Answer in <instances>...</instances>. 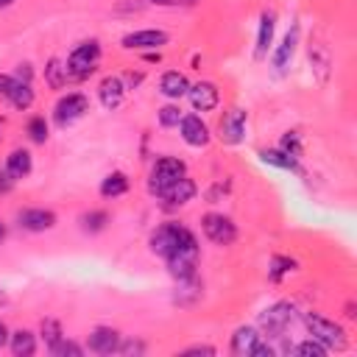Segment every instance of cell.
<instances>
[{
  "label": "cell",
  "instance_id": "cell-45",
  "mask_svg": "<svg viewBox=\"0 0 357 357\" xmlns=\"http://www.w3.org/2000/svg\"><path fill=\"white\" fill-rule=\"evenodd\" d=\"M6 234H8V229H6V223H3V220H0V243H3V240H6Z\"/></svg>",
  "mask_w": 357,
  "mask_h": 357
},
{
  "label": "cell",
  "instance_id": "cell-38",
  "mask_svg": "<svg viewBox=\"0 0 357 357\" xmlns=\"http://www.w3.org/2000/svg\"><path fill=\"white\" fill-rule=\"evenodd\" d=\"M14 84H17L14 75H0V98H8L11 89H14Z\"/></svg>",
  "mask_w": 357,
  "mask_h": 357
},
{
  "label": "cell",
  "instance_id": "cell-31",
  "mask_svg": "<svg viewBox=\"0 0 357 357\" xmlns=\"http://www.w3.org/2000/svg\"><path fill=\"white\" fill-rule=\"evenodd\" d=\"M310 64L321 70V81H324V78H326V73H329V64H332L326 45H321V42H318V45H310Z\"/></svg>",
  "mask_w": 357,
  "mask_h": 357
},
{
  "label": "cell",
  "instance_id": "cell-37",
  "mask_svg": "<svg viewBox=\"0 0 357 357\" xmlns=\"http://www.w3.org/2000/svg\"><path fill=\"white\" fill-rule=\"evenodd\" d=\"M14 78H17V81H22V84H31V78H33V70H31V64H17V73H14Z\"/></svg>",
  "mask_w": 357,
  "mask_h": 357
},
{
  "label": "cell",
  "instance_id": "cell-14",
  "mask_svg": "<svg viewBox=\"0 0 357 357\" xmlns=\"http://www.w3.org/2000/svg\"><path fill=\"white\" fill-rule=\"evenodd\" d=\"M296 45H298V25H293V28L282 36V42L276 45V50L271 53V67H273L276 73H284V70L290 67V61H293V56H296Z\"/></svg>",
  "mask_w": 357,
  "mask_h": 357
},
{
  "label": "cell",
  "instance_id": "cell-1",
  "mask_svg": "<svg viewBox=\"0 0 357 357\" xmlns=\"http://www.w3.org/2000/svg\"><path fill=\"white\" fill-rule=\"evenodd\" d=\"M195 240V234L184 226V223H176V220H167V223H162V226H156L153 231H151V251L156 254V257H162V259H167L173 251H178L181 245H187V243H192Z\"/></svg>",
  "mask_w": 357,
  "mask_h": 357
},
{
  "label": "cell",
  "instance_id": "cell-4",
  "mask_svg": "<svg viewBox=\"0 0 357 357\" xmlns=\"http://www.w3.org/2000/svg\"><path fill=\"white\" fill-rule=\"evenodd\" d=\"M301 321H304L310 337H315L326 349H343L346 346V332H343L340 324H335V321H329V318H324L318 312H304Z\"/></svg>",
  "mask_w": 357,
  "mask_h": 357
},
{
  "label": "cell",
  "instance_id": "cell-22",
  "mask_svg": "<svg viewBox=\"0 0 357 357\" xmlns=\"http://www.w3.org/2000/svg\"><path fill=\"white\" fill-rule=\"evenodd\" d=\"M126 192H128V176L120 173V170L109 173V176L100 181V195H103V198H120V195H126Z\"/></svg>",
  "mask_w": 357,
  "mask_h": 357
},
{
  "label": "cell",
  "instance_id": "cell-42",
  "mask_svg": "<svg viewBox=\"0 0 357 357\" xmlns=\"http://www.w3.org/2000/svg\"><path fill=\"white\" fill-rule=\"evenodd\" d=\"M145 61H162L159 50H148V53H145Z\"/></svg>",
  "mask_w": 357,
  "mask_h": 357
},
{
  "label": "cell",
  "instance_id": "cell-15",
  "mask_svg": "<svg viewBox=\"0 0 357 357\" xmlns=\"http://www.w3.org/2000/svg\"><path fill=\"white\" fill-rule=\"evenodd\" d=\"M126 92H128V89H126V84H123L120 75H106V78H100V84H98V98H100L103 109H109V112H114V109L123 103Z\"/></svg>",
  "mask_w": 357,
  "mask_h": 357
},
{
  "label": "cell",
  "instance_id": "cell-34",
  "mask_svg": "<svg viewBox=\"0 0 357 357\" xmlns=\"http://www.w3.org/2000/svg\"><path fill=\"white\" fill-rule=\"evenodd\" d=\"M50 354H56V357H67V354H70V357H81V354H84V346H78V343L61 337V340L50 349Z\"/></svg>",
  "mask_w": 357,
  "mask_h": 357
},
{
  "label": "cell",
  "instance_id": "cell-10",
  "mask_svg": "<svg viewBox=\"0 0 357 357\" xmlns=\"http://www.w3.org/2000/svg\"><path fill=\"white\" fill-rule=\"evenodd\" d=\"M176 128H178L181 139H184L190 148H206L209 139H212V131H209V126L204 123L201 114H184Z\"/></svg>",
  "mask_w": 357,
  "mask_h": 357
},
{
  "label": "cell",
  "instance_id": "cell-24",
  "mask_svg": "<svg viewBox=\"0 0 357 357\" xmlns=\"http://www.w3.org/2000/svg\"><path fill=\"white\" fill-rule=\"evenodd\" d=\"M259 156H262V162H265V165H273V167H279V170H298V159H293V156L282 153L279 148L259 151Z\"/></svg>",
  "mask_w": 357,
  "mask_h": 357
},
{
  "label": "cell",
  "instance_id": "cell-17",
  "mask_svg": "<svg viewBox=\"0 0 357 357\" xmlns=\"http://www.w3.org/2000/svg\"><path fill=\"white\" fill-rule=\"evenodd\" d=\"M31 170H33V156H31L28 148H14V151L6 156V173H8L14 181L28 178Z\"/></svg>",
  "mask_w": 357,
  "mask_h": 357
},
{
  "label": "cell",
  "instance_id": "cell-9",
  "mask_svg": "<svg viewBox=\"0 0 357 357\" xmlns=\"http://www.w3.org/2000/svg\"><path fill=\"white\" fill-rule=\"evenodd\" d=\"M170 42V33L162 28H142V31H131L123 36V47L126 50H159Z\"/></svg>",
  "mask_w": 357,
  "mask_h": 357
},
{
  "label": "cell",
  "instance_id": "cell-21",
  "mask_svg": "<svg viewBox=\"0 0 357 357\" xmlns=\"http://www.w3.org/2000/svg\"><path fill=\"white\" fill-rule=\"evenodd\" d=\"M259 337H262V335H259L254 326H237L234 335H231V351H234V354H248V357H251V349L257 346Z\"/></svg>",
  "mask_w": 357,
  "mask_h": 357
},
{
  "label": "cell",
  "instance_id": "cell-44",
  "mask_svg": "<svg viewBox=\"0 0 357 357\" xmlns=\"http://www.w3.org/2000/svg\"><path fill=\"white\" fill-rule=\"evenodd\" d=\"M3 134H6V117L0 114V142H3Z\"/></svg>",
  "mask_w": 357,
  "mask_h": 357
},
{
  "label": "cell",
  "instance_id": "cell-43",
  "mask_svg": "<svg viewBox=\"0 0 357 357\" xmlns=\"http://www.w3.org/2000/svg\"><path fill=\"white\" fill-rule=\"evenodd\" d=\"M151 6H178V0H148Z\"/></svg>",
  "mask_w": 357,
  "mask_h": 357
},
{
  "label": "cell",
  "instance_id": "cell-20",
  "mask_svg": "<svg viewBox=\"0 0 357 357\" xmlns=\"http://www.w3.org/2000/svg\"><path fill=\"white\" fill-rule=\"evenodd\" d=\"M8 349L14 357H31L36 351V335L31 329H14L8 335Z\"/></svg>",
  "mask_w": 357,
  "mask_h": 357
},
{
  "label": "cell",
  "instance_id": "cell-11",
  "mask_svg": "<svg viewBox=\"0 0 357 357\" xmlns=\"http://www.w3.org/2000/svg\"><path fill=\"white\" fill-rule=\"evenodd\" d=\"M17 226L22 231H50L56 226V212L53 209H45V206H28V209H20L17 212Z\"/></svg>",
  "mask_w": 357,
  "mask_h": 357
},
{
  "label": "cell",
  "instance_id": "cell-33",
  "mask_svg": "<svg viewBox=\"0 0 357 357\" xmlns=\"http://www.w3.org/2000/svg\"><path fill=\"white\" fill-rule=\"evenodd\" d=\"M279 151L293 156V159H301V134L298 131H287L282 137V142H279Z\"/></svg>",
  "mask_w": 357,
  "mask_h": 357
},
{
  "label": "cell",
  "instance_id": "cell-39",
  "mask_svg": "<svg viewBox=\"0 0 357 357\" xmlns=\"http://www.w3.org/2000/svg\"><path fill=\"white\" fill-rule=\"evenodd\" d=\"M14 187V178L6 173V167H3V173H0V192H8Z\"/></svg>",
  "mask_w": 357,
  "mask_h": 357
},
{
  "label": "cell",
  "instance_id": "cell-35",
  "mask_svg": "<svg viewBox=\"0 0 357 357\" xmlns=\"http://www.w3.org/2000/svg\"><path fill=\"white\" fill-rule=\"evenodd\" d=\"M117 351H120V354H142V351H145V343H142V340H128V343L120 340Z\"/></svg>",
  "mask_w": 357,
  "mask_h": 357
},
{
  "label": "cell",
  "instance_id": "cell-16",
  "mask_svg": "<svg viewBox=\"0 0 357 357\" xmlns=\"http://www.w3.org/2000/svg\"><path fill=\"white\" fill-rule=\"evenodd\" d=\"M86 346H89V351H95V354H112V351H117V346H120V332L112 329V326H95Z\"/></svg>",
  "mask_w": 357,
  "mask_h": 357
},
{
  "label": "cell",
  "instance_id": "cell-23",
  "mask_svg": "<svg viewBox=\"0 0 357 357\" xmlns=\"http://www.w3.org/2000/svg\"><path fill=\"white\" fill-rule=\"evenodd\" d=\"M6 100H11V106H14V109L25 112V109H31V106H33V100H36V92H33V86H31V84H22V81H17V84H14V89H11V95H8Z\"/></svg>",
  "mask_w": 357,
  "mask_h": 357
},
{
  "label": "cell",
  "instance_id": "cell-19",
  "mask_svg": "<svg viewBox=\"0 0 357 357\" xmlns=\"http://www.w3.org/2000/svg\"><path fill=\"white\" fill-rule=\"evenodd\" d=\"M187 89H190V81H187L184 73H178V70H167V73H162V78H159V92H162L167 100H178V98H184Z\"/></svg>",
  "mask_w": 357,
  "mask_h": 357
},
{
  "label": "cell",
  "instance_id": "cell-3",
  "mask_svg": "<svg viewBox=\"0 0 357 357\" xmlns=\"http://www.w3.org/2000/svg\"><path fill=\"white\" fill-rule=\"evenodd\" d=\"M187 173V165L178 159V156H162L153 162L151 167V176H148V192L151 195H162L173 181H178L181 176Z\"/></svg>",
  "mask_w": 357,
  "mask_h": 357
},
{
  "label": "cell",
  "instance_id": "cell-5",
  "mask_svg": "<svg viewBox=\"0 0 357 357\" xmlns=\"http://www.w3.org/2000/svg\"><path fill=\"white\" fill-rule=\"evenodd\" d=\"M296 318H298L296 307L290 301H279V304H273V307H268V310L259 312V326H262L265 337L268 335L271 337H282L296 324Z\"/></svg>",
  "mask_w": 357,
  "mask_h": 357
},
{
  "label": "cell",
  "instance_id": "cell-36",
  "mask_svg": "<svg viewBox=\"0 0 357 357\" xmlns=\"http://www.w3.org/2000/svg\"><path fill=\"white\" fill-rule=\"evenodd\" d=\"M142 81H145V73H139V70H137V73L131 70V73H126V75H123V84H126V89H137Z\"/></svg>",
  "mask_w": 357,
  "mask_h": 357
},
{
  "label": "cell",
  "instance_id": "cell-41",
  "mask_svg": "<svg viewBox=\"0 0 357 357\" xmlns=\"http://www.w3.org/2000/svg\"><path fill=\"white\" fill-rule=\"evenodd\" d=\"M8 335H11V332H8V326L0 321V349H3V346H8Z\"/></svg>",
  "mask_w": 357,
  "mask_h": 357
},
{
  "label": "cell",
  "instance_id": "cell-2",
  "mask_svg": "<svg viewBox=\"0 0 357 357\" xmlns=\"http://www.w3.org/2000/svg\"><path fill=\"white\" fill-rule=\"evenodd\" d=\"M100 53H103V50H100V42H98V39H86V42L75 45V47L70 50L67 61H64V67H67V75H70V78H75V81H81V78H89V75L98 70Z\"/></svg>",
  "mask_w": 357,
  "mask_h": 357
},
{
  "label": "cell",
  "instance_id": "cell-32",
  "mask_svg": "<svg viewBox=\"0 0 357 357\" xmlns=\"http://www.w3.org/2000/svg\"><path fill=\"white\" fill-rule=\"evenodd\" d=\"M290 351H293V354H301V357H324L329 349H326L324 343H318L315 337H310V340H301V343L290 346Z\"/></svg>",
  "mask_w": 357,
  "mask_h": 357
},
{
  "label": "cell",
  "instance_id": "cell-8",
  "mask_svg": "<svg viewBox=\"0 0 357 357\" xmlns=\"http://www.w3.org/2000/svg\"><path fill=\"white\" fill-rule=\"evenodd\" d=\"M245 126H248L245 109H240V106L226 109L223 117H220V123H218V137H220V142H226V145H240V142L245 139Z\"/></svg>",
  "mask_w": 357,
  "mask_h": 357
},
{
  "label": "cell",
  "instance_id": "cell-26",
  "mask_svg": "<svg viewBox=\"0 0 357 357\" xmlns=\"http://www.w3.org/2000/svg\"><path fill=\"white\" fill-rule=\"evenodd\" d=\"M45 78H47V84H50V89H61L64 84H67V67L59 61V59H50L47 61V67H45Z\"/></svg>",
  "mask_w": 357,
  "mask_h": 357
},
{
  "label": "cell",
  "instance_id": "cell-25",
  "mask_svg": "<svg viewBox=\"0 0 357 357\" xmlns=\"http://www.w3.org/2000/svg\"><path fill=\"white\" fill-rule=\"evenodd\" d=\"M296 271V259H290V257H271V262H268V276H271V282H282L287 273H293Z\"/></svg>",
  "mask_w": 357,
  "mask_h": 357
},
{
  "label": "cell",
  "instance_id": "cell-13",
  "mask_svg": "<svg viewBox=\"0 0 357 357\" xmlns=\"http://www.w3.org/2000/svg\"><path fill=\"white\" fill-rule=\"evenodd\" d=\"M187 98H190V106L195 112H212L220 103V89L212 81H198V84H190Z\"/></svg>",
  "mask_w": 357,
  "mask_h": 357
},
{
  "label": "cell",
  "instance_id": "cell-46",
  "mask_svg": "<svg viewBox=\"0 0 357 357\" xmlns=\"http://www.w3.org/2000/svg\"><path fill=\"white\" fill-rule=\"evenodd\" d=\"M11 3H14V0H0V8H8Z\"/></svg>",
  "mask_w": 357,
  "mask_h": 357
},
{
  "label": "cell",
  "instance_id": "cell-12",
  "mask_svg": "<svg viewBox=\"0 0 357 357\" xmlns=\"http://www.w3.org/2000/svg\"><path fill=\"white\" fill-rule=\"evenodd\" d=\"M195 192H198V184L184 173L178 181H173V184L159 195V201H162L165 209H178V206L190 204V201L195 198Z\"/></svg>",
  "mask_w": 357,
  "mask_h": 357
},
{
  "label": "cell",
  "instance_id": "cell-7",
  "mask_svg": "<svg viewBox=\"0 0 357 357\" xmlns=\"http://www.w3.org/2000/svg\"><path fill=\"white\" fill-rule=\"evenodd\" d=\"M201 229L209 243L215 245H231L237 240V223L223 212H206L201 218Z\"/></svg>",
  "mask_w": 357,
  "mask_h": 357
},
{
  "label": "cell",
  "instance_id": "cell-28",
  "mask_svg": "<svg viewBox=\"0 0 357 357\" xmlns=\"http://www.w3.org/2000/svg\"><path fill=\"white\" fill-rule=\"evenodd\" d=\"M156 117H159V126H162V128H176V126L181 123L184 112H181L178 103H165L162 109H156Z\"/></svg>",
  "mask_w": 357,
  "mask_h": 357
},
{
  "label": "cell",
  "instance_id": "cell-40",
  "mask_svg": "<svg viewBox=\"0 0 357 357\" xmlns=\"http://www.w3.org/2000/svg\"><path fill=\"white\" fill-rule=\"evenodd\" d=\"M187 354H215V349L212 346H190Z\"/></svg>",
  "mask_w": 357,
  "mask_h": 357
},
{
  "label": "cell",
  "instance_id": "cell-30",
  "mask_svg": "<svg viewBox=\"0 0 357 357\" xmlns=\"http://www.w3.org/2000/svg\"><path fill=\"white\" fill-rule=\"evenodd\" d=\"M109 223V212L106 209H89L81 215V226L84 231H103Z\"/></svg>",
  "mask_w": 357,
  "mask_h": 357
},
{
  "label": "cell",
  "instance_id": "cell-18",
  "mask_svg": "<svg viewBox=\"0 0 357 357\" xmlns=\"http://www.w3.org/2000/svg\"><path fill=\"white\" fill-rule=\"evenodd\" d=\"M273 33H276V14L273 11H262L259 31H257V45H254V56L257 59L268 56V47L273 45Z\"/></svg>",
  "mask_w": 357,
  "mask_h": 357
},
{
  "label": "cell",
  "instance_id": "cell-29",
  "mask_svg": "<svg viewBox=\"0 0 357 357\" xmlns=\"http://www.w3.org/2000/svg\"><path fill=\"white\" fill-rule=\"evenodd\" d=\"M25 131H28V137H31L36 145H45V142H47V137H50V126H47V120H45L42 114L31 117V120H28V126H25Z\"/></svg>",
  "mask_w": 357,
  "mask_h": 357
},
{
  "label": "cell",
  "instance_id": "cell-6",
  "mask_svg": "<svg viewBox=\"0 0 357 357\" xmlns=\"http://www.w3.org/2000/svg\"><path fill=\"white\" fill-rule=\"evenodd\" d=\"M89 112V98L84 92H67L53 106V120L59 128H70L75 120H81Z\"/></svg>",
  "mask_w": 357,
  "mask_h": 357
},
{
  "label": "cell",
  "instance_id": "cell-27",
  "mask_svg": "<svg viewBox=\"0 0 357 357\" xmlns=\"http://www.w3.org/2000/svg\"><path fill=\"white\" fill-rule=\"evenodd\" d=\"M39 335H42V340H45V346H47V349H53V346L64 337L61 324H59L56 318H42V324H39Z\"/></svg>",
  "mask_w": 357,
  "mask_h": 357
}]
</instances>
